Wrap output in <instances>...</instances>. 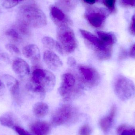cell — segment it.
I'll return each mask as SVG.
<instances>
[{
    "label": "cell",
    "mask_w": 135,
    "mask_h": 135,
    "mask_svg": "<svg viewBox=\"0 0 135 135\" xmlns=\"http://www.w3.org/2000/svg\"><path fill=\"white\" fill-rule=\"evenodd\" d=\"M129 55L130 57L135 58V43L130 49Z\"/></svg>",
    "instance_id": "d6a6232c"
},
{
    "label": "cell",
    "mask_w": 135,
    "mask_h": 135,
    "mask_svg": "<svg viewBox=\"0 0 135 135\" xmlns=\"http://www.w3.org/2000/svg\"><path fill=\"white\" fill-rule=\"evenodd\" d=\"M76 116L77 111L74 107L70 105H63L53 114L51 123L54 126H60L74 120Z\"/></svg>",
    "instance_id": "52a82bcc"
},
{
    "label": "cell",
    "mask_w": 135,
    "mask_h": 135,
    "mask_svg": "<svg viewBox=\"0 0 135 135\" xmlns=\"http://www.w3.org/2000/svg\"><path fill=\"white\" fill-rule=\"evenodd\" d=\"M98 37L105 43L113 46L116 41L115 36L111 32L103 31L97 32Z\"/></svg>",
    "instance_id": "ffe728a7"
},
{
    "label": "cell",
    "mask_w": 135,
    "mask_h": 135,
    "mask_svg": "<svg viewBox=\"0 0 135 135\" xmlns=\"http://www.w3.org/2000/svg\"><path fill=\"white\" fill-rule=\"evenodd\" d=\"M129 30L132 35H135V11L132 18L131 22L129 27Z\"/></svg>",
    "instance_id": "f1b7e54d"
},
{
    "label": "cell",
    "mask_w": 135,
    "mask_h": 135,
    "mask_svg": "<svg viewBox=\"0 0 135 135\" xmlns=\"http://www.w3.org/2000/svg\"><path fill=\"white\" fill-rule=\"evenodd\" d=\"M120 135H135V129L133 128H128L127 127L124 129Z\"/></svg>",
    "instance_id": "83f0119b"
},
{
    "label": "cell",
    "mask_w": 135,
    "mask_h": 135,
    "mask_svg": "<svg viewBox=\"0 0 135 135\" xmlns=\"http://www.w3.org/2000/svg\"><path fill=\"white\" fill-rule=\"evenodd\" d=\"M110 13L108 9L103 8L89 7L86 9L85 16L91 25L100 28L103 25Z\"/></svg>",
    "instance_id": "ba28073f"
},
{
    "label": "cell",
    "mask_w": 135,
    "mask_h": 135,
    "mask_svg": "<svg viewBox=\"0 0 135 135\" xmlns=\"http://www.w3.org/2000/svg\"><path fill=\"white\" fill-rule=\"evenodd\" d=\"M119 2L123 7L135 8V0H119Z\"/></svg>",
    "instance_id": "4316f807"
},
{
    "label": "cell",
    "mask_w": 135,
    "mask_h": 135,
    "mask_svg": "<svg viewBox=\"0 0 135 135\" xmlns=\"http://www.w3.org/2000/svg\"><path fill=\"white\" fill-rule=\"evenodd\" d=\"M4 78L6 85L9 88L12 95L13 96L17 95L19 89V83L18 81L13 77L8 75H5Z\"/></svg>",
    "instance_id": "ac0fdd59"
},
{
    "label": "cell",
    "mask_w": 135,
    "mask_h": 135,
    "mask_svg": "<svg viewBox=\"0 0 135 135\" xmlns=\"http://www.w3.org/2000/svg\"><path fill=\"white\" fill-rule=\"evenodd\" d=\"M49 110L47 104L42 102H39L34 105L33 112L37 117H42L46 116Z\"/></svg>",
    "instance_id": "d6986e66"
},
{
    "label": "cell",
    "mask_w": 135,
    "mask_h": 135,
    "mask_svg": "<svg viewBox=\"0 0 135 135\" xmlns=\"http://www.w3.org/2000/svg\"><path fill=\"white\" fill-rule=\"evenodd\" d=\"M85 2L89 4H93L96 2L97 0H83Z\"/></svg>",
    "instance_id": "e575fe53"
},
{
    "label": "cell",
    "mask_w": 135,
    "mask_h": 135,
    "mask_svg": "<svg viewBox=\"0 0 135 135\" xmlns=\"http://www.w3.org/2000/svg\"><path fill=\"white\" fill-rule=\"evenodd\" d=\"M0 123L2 126L13 129L18 126L16 116L11 113H7L0 116Z\"/></svg>",
    "instance_id": "2e32d148"
},
{
    "label": "cell",
    "mask_w": 135,
    "mask_h": 135,
    "mask_svg": "<svg viewBox=\"0 0 135 135\" xmlns=\"http://www.w3.org/2000/svg\"><path fill=\"white\" fill-rule=\"evenodd\" d=\"M18 21L29 27L41 28L47 23L46 15L42 11L33 4L22 6L17 13Z\"/></svg>",
    "instance_id": "7a4b0ae2"
},
{
    "label": "cell",
    "mask_w": 135,
    "mask_h": 135,
    "mask_svg": "<svg viewBox=\"0 0 135 135\" xmlns=\"http://www.w3.org/2000/svg\"><path fill=\"white\" fill-rule=\"evenodd\" d=\"M80 74L79 81L83 86L90 88L97 85L100 81V75L94 68L86 66L81 65L79 67Z\"/></svg>",
    "instance_id": "9c48e42d"
},
{
    "label": "cell",
    "mask_w": 135,
    "mask_h": 135,
    "mask_svg": "<svg viewBox=\"0 0 135 135\" xmlns=\"http://www.w3.org/2000/svg\"><path fill=\"white\" fill-rule=\"evenodd\" d=\"M57 38L63 50L66 54H71L75 50L77 41L73 30L68 26L58 27L57 30Z\"/></svg>",
    "instance_id": "5b68a950"
},
{
    "label": "cell",
    "mask_w": 135,
    "mask_h": 135,
    "mask_svg": "<svg viewBox=\"0 0 135 135\" xmlns=\"http://www.w3.org/2000/svg\"><path fill=\"white\" fill-rule=\"evenodd\" d=\"M115 91L120 99L123 101L127 100L134 96L135 85L129 79L119 75L115 82Z\"/></svg>",
    "instance_id": "8992f818"
},
{
    "label": "cell",
    "mask_w": 135,
    "mask_h": 135,
    "mask_svg": "<svg viewBox=\"0 0 135 135\" xmlns=\"http://www.w3.org/2000/svg\"><path fill=\"white\" fill-rule=\"evenodd\" d=\"M116 108L113 105L107 115L100 120L99 124L102 131L105 133L108 132L112 127L115 116Z\"/></svg>",
    "instance_id": "9a60e30c"
},
{
    "label": "cell",
    "mask_w": 135,
    "mask_h": 135,
    "mask_svg": "<svg viewBox=\"0 0 135 135\" xmlns=\"http://www.w3.org/2000/svg\"><path fill=\"white\" fill-rule=\"evenodd\" d=\"M67 64L70 67H74L76 65V61L74 58L70 57L68 59Z\"/></svg>",
    "instance_id": "1f68e13d"
},
{
    "label": "cell",
    "mask_w": 135,
    "mask_h": 135,
    "mask_svg": "<svg viewBox=\"0 0 135 135\" xmlns=\"http://www.w3.org/2000/svg\"><path fill=\"white\" fill-rule=\"evenodd\" d=\"M6 48L11 54L15 55H20L21 52L19 48L14 44H8L6 45Z\"/></svg>",
    "instance_id": "484cf974"
},
{
    "label": "cell",
    "mask_w": 135,
    "mask_h": 135,
    "mask_svg": "<svg viewBox=\"0 0 135 135\" xmlns=\"http://www.w3.org/2000/svg\"><path fill=\"white\" fill-rule=\"evenodd\" d=\"M51 18L57 27L62 26H70L72 22L65 15L61 9L57 6H52L50 8Z\"/></svg>",
    "instance_id": "30bf717a"
},
{
    "label": "cell",
    "mask_w": 135,
    "mask_h": 135,
    "mask_svg": "<svg viewBox=\"0 0 135 135\" xmlns=\"http://www.w3.org/2000/svg\"><path fill=\"white\" fill-rule=\"evenodd\" d=\"M77 4V0H58L57 4L62 10L69 12L74 9Z\"/></svg>",
    "instance_id": "44dd1931"
},
{
    "label": "cell",
    "mask_w": 135,
    "mask_h": 135,
    "mask_svg": "<svg viewBox=\"0 0 135 135\" xmlns=\"http://www.w3.org/2000/svg\"><path fill=\"white\" fill-rule=\"evenodd\" d=\"M51 128L50 124L46 121H36L30 126L31 132L33 135H48Z\"/></svg>",
    "instance_id": "4fadbf2b"
},
{
    "label": "cell",
    "mask_w": 135,
    "mask_h": 135,
    "mask_svg": "<svg viewBox=\"0 0 135 135\" xmlns=\"http://www.w3.org/2000/svg\"><path fill=\"white\" fill-rule=\"evenodd\" d=\"M44 62L49 68L56 70L62 67L63 63L59 57L51 51H46L44 54Z\"/></svg>",
    "instance_id": "8fae6325"
},
{
    "label": "cell",
    "mask_w": 135,
    "mask_h": 135,
    "mask_svg": "<svg viewBox=\"0 0 135 135\" xmlns=\"http://www.w3.org/2000/svg\"><path fill=\"white\" fill-rule=\"evenodd\" d=\"M116 0H102V2L108 8L111 13L115 12V2Z\"/></svg>",
    "instance_id": "603a6c76"
},
{
    "label": "cell",
    "mask_w": 135,
    "mask_h": 135,
    "mask_svg": "<svg viewBox=\"0 0 135 135\" xmlns=\"http://www.w3.org/2000/svg\"><path fill=\"white\" fill-rule=\"evenodd\" d=\"M2 6L6 8H10L17 5L19 2L15 0H1Z\"/></svg>",
    "instance_id": "cb8c5ba5"
},
{
    "label": "cell",
    "mask_w": 135,
    "mask_h": 135,
    "mask_svg": "<svg viewBox=\"0 0 135 135\" xmlns=\"http://www.w3.org/2000/svg\"><path fill=\"white\" fill-rule=\"evenodd\" d=\"M14 130L19 135H31L28 132L18 126L16 127Z\"/></svg>",
    "instance_id": "f546056e"
},
{
    "label": "cell",
    "mask_w": 135,
    "mask_h": 135,
    "mask_svg": "<svg viewBox=\"0 0 135 135\" xmlns=\"http://www.w3.org/2000/svg\"><path fill=\"white\" fill-rule=\"evenodd\" d=\"M79 32L86 40L87 45L93 49L97 57L100 60L109 59L112 54L113 46L102 42L98 37L85 30L80 29Z\"/></svg>",
    "instance_id": "3957f363"
},
{
    "label": "cell",
    "mask_w": 135,
    "mask_h": 135,
    "mask_svg": "<svg viewBox=\"0 0 135 135\" xmlns=\"http://www.w3.org/2000/svg\"><path fill=\"white\" fill-rule=\"evenodd\" d=\"M6 35L15 42L20 41L21 37L19 32L14 28H9L6 32Z\"/></svg>",
    "instance_id": "7402d4cb"
},
{
    "label": "cell",
    "mask_w": 135,
    "mask_h": 135,
    "mask_svg": "<svg viewBox=\"0 0 135 135\" xmlns=\"http://www.w3.org/2000/svg\"><path fill=\"white\" fill-rule=\"evenodd\" d=\"M93 132L92 128L89 124H85L82 126L79 132V135H90Z\"/></svg>",
    "instance_id": "d4e9b609"
},
{
    "label": "cell",
    "mask_w": 135,
    "mask_h": 135,
    "mask_svg": "<svg viewBox=\"0 0 135 135\" xmlns=\"http://www.w3.org/2000/svg\"><path fill=\"white\" fill-rule=\"evenodd\" d=\"M61 80L58 91L64 100L68 101L76 97L83 88L80 83L77 84L76 78L71 73L63 74Z\"/></svg>",
    "instance_id": "277c9868"
},
{
    "label": "cell",
    "mask_w": 135,
    "mask_h": 135,
    "mask_svg": "<svg viewBox=\"0 0 135 135\" xmlns=\"http://www.w3.org/2000/svg\"><path fill=\"white\" fill-rule=\"evenodd\" d=\"M42 43L44 46L49 50H55L61 55L63 54V51L57 41L54 40L51 37L45 36L42 39Z\"/></svg>",
    "instance_id": "e0dca14e"
},
{
    "label": "cell",
    "mask_w": 135,
    "mask_h": 135,
    "mask_svg": "<svg viewBox=\"0 0 135 135\" xmlns=\"http://www.w3.org/2000/svg\"><path fill=\"white\" fill-rule=\"evenodd\" d=\"M127 127V125L125 124H122V125H120L117 129V132L118 134H120Z\"/></svg>",
    "instance_id": "836d02e7"
},
{
    "label": "cell",
    "mask_w": 135,
    "mask_h": 135,
    "mask_svg": "<svg viewBox=\"0 0 135 135\" xmlns=\"http://www.w3.org/2000/svg\"><path fill=\"white\" fill-rule=\"evenodd\" d=\"M2 85V83H1V82L0 81V88H1V86Z\"/></svg>",
    "instance_id": "d590c367"
},
{
    "label": "cell",
    "mask_w": 135,
    "mask_h": 135,
    "mask_svg": "<svg viewBox=\"0 0 135 135\" xmlns=\"http://www.w3.org/2000/svg\"><path fill=\"white\" fill-rule=\"evenodd\" d=\"M31 83L29 86L30 89L43 99L46 93L54 89L56 84V77L50 71L37 68L32 72Z\"/></svg>",
    "instance_id": "6da1fadb"
},
{
    "label": "cell",
    "mask_w": 135,
    "mask_h": 135,
    "mask_svg": "<svg viewBox=\"0 0 135 135\" xmlns=\"http://www.w3.org/2000/svg\"><path fill=\"white\" fill-rule=\"evenodd\" d=\"M12 68L14 73L21 78L28 75L30 73V68L28 64L21 58L15 59L12 64Z\"/></svg>",
    "instance_id": "7c38bea8"
},
{
    "label": "cell",
    "mask_w": 135,
    "mask_h": 135,
    "mask_svg": "<svg viewBox=\"0 0 135 135\" xmlns=\"http://www.w3.org/2000/svg\"><path fill=\"white\" fill-rule=\"evenodd\" d=\"M102 0H100V1L102 2Z\"/></svg>",
    "instance_id": "8d00e7d4"
},
{
    "label": "cell",
    "mask_w": 135,
    "mask_h": 135,
    "mask_svg": "<svg viewBox=\"0 0 135 135\" xmlns=\"http://www.w3.org/2000/svg\"><path fill=\"white\" fill-rule=\"evenodd\" d=\"M22 53L26 58L33 62H37L40 60V51L35 44H29L24 47Z\"/></svg>",
    "instance_id": "5bb4252c"
},
{
    "label": "cell",
    "mask_w": 135,
    "mask_h": 135,
    "mask_svg": "<svg viewBox=\"0 0 135 135\" xmlns=\"http://www.w3.org/2000/svg\"><path fill=\"white\" fill-rule=\"evenodd\" d=\"M0 60L6 63H8L10 61L9 57L8 54L5 53L0 54Z\"/></svg>",
    "instance_id": "4dcf8cb0"
}]
</instances>
